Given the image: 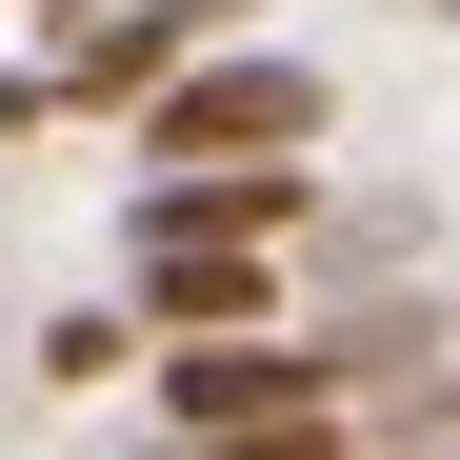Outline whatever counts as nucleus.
<instances>
[{"instance_id":"20e7f679","label":"nucleus","mask_w":460,"mask_h":460,"mask_svg":"<svg viewBox=\"0 0 460 460\" xmlns=\"http://www.w3.org/2000/svg\"><path fill=\"white\" fill-rule=\"evenodd\" d=\"M181 460H360V401H261V420H181Z\"/></svg>"},{"instance_id":"f03ea898","label":"nucleus","mask_w":460,"mask_h":460,"mask_svg":"<svg viewBox=\"0 0 460 460\" xmlns=\"http://www.w3.org/2000/svg\"><path fill=\"white\" fill-rule=\"evenodd\" d=\"M321 120H341L321 60H280V40H200L181 81L140 101V161H321Z\"/></svg>"},{"instance_id":"7ed1b4c3","label":"nucleus","mask_w":460,"mask_h":460,"mask_svg":"<svg viewBox=\"0 0 460 460\" xmlns=\"http://www.w3.org/2000/svg\"><path fill=\"white\" fill-rule=\"evenodd\" d=\"M120 220H220V241H300L321 220V181L300 161H140V200Z\"/></svg>"},{"instance_id":"423d86ee","label":"nucleus","mask_w":460,"mask_h":460,"mask_svg":"<svg viewBox=\"0 0 460 460\" xmlns=\"http://www.w3.org/2000/svg\"><path fill=\"white\" fill-rule=\"evenodd\" d=\"M40 21H101V0H40Z\"/></svg>"},{"instance_id":"39448f33","label":"nucleus","mask_w":460,"mask_h":460,"mask_svg":"<svg viewBox=\"0 0 460 460\" xmlns=\"http://www.w3.org/2000/svg\"><path fill=\"white\" fill-rule=\"evenodd\" d=\"M140 360V300H81V321H40V380H120Z\"/></svg>"},{"instance_id":"f257e3e1","label":"nucleus","mask_w":460,"mask_h":460,"mask_svg":"<svg viewBox=\"0 0 460 460\" xmlns=\"http://www.w3.org/2000/svg\"><path fill=\"white\" fill-rule=\"evenodd\" d=\"M200 40H220V0H101V21H40V60H0V140H40V120H140Z\"/></svg>"}]
</instances>
